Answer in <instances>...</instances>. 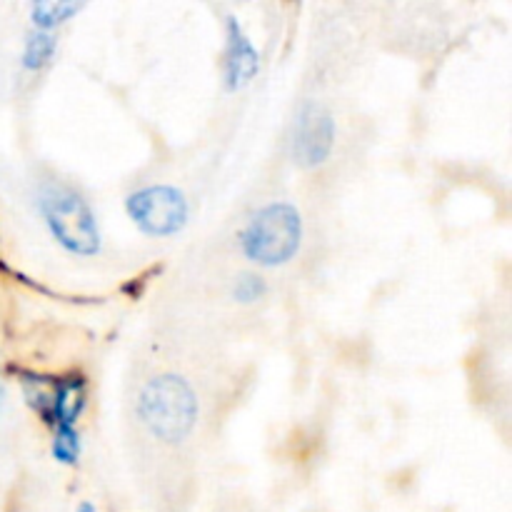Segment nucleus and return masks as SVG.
I'll return each instance as SVG.
<instances>
[{
	"mask_svg": "<svg viewBox=\"0 0 512 512\" xmlns=\"http://www.w3.org/2000/svg\"><path fill=\"white\" fill-rule=\"evenodd\" d=\"M198 405L190 385L175 375H160L143 388L140 418L155 438L180 443L193 430Z\"/></svg>",
	"mask_w": 512,
	"mask_h": 512,
	"instance_id": "f257e3e1",
	"label": "nucleus"
},
{
	"mask_svg": "<svg viewBox=\"0 0 512 512\" xmlns=\"http://www.w3.org/2000/svg\"><path fill=\"white\" fill-rule=\"evenodd\" d=\"M300 235H303V225L293 205H265L245 228L243 250L258 265H283L298 253Z\"/></svg>",
	"mask_w": 512,
	"mask_h": 512,
	"instance_id": "f03ea898",
	"label": "nucleus"
},
{
	"mask_svg": "<svg viewBox=\"0 0 512 512\" xmlns=\"http://www.w3.org/2000/svg\"><path fill=\"white\" fill-rule=\"evenodd\" d=\"M43 215L50 233L63 248L78 255H93L100 248L93 210L70 188H50L43 195Z\"/></svg>",
	"mask_w": 512,
	"mask_h": 512,
	"instance_id": "7ed1b4c3",
	"label": "nucleus"
},
{
	"mask_svg": "<svg viewBox=\"0 0 512 512\" xmlns=\"http://www.w3.org/2000/svg\"><path fill=\"white\" fill-rule=\"evenodd\" d=\"M128 213L143 233L173 235L185 225L188 203L180 190L168 188V185H153V188L130 195Z\"/></svg>",
	"mask_w": 512,
	"mask_h": 512,
	"instance_id": "20e7f679",
	"label": "nucleus"
},
{
	"mask_svg": "<svg viewBox=\"0 0 512 512\" xmlns=\"http://www.w3.org/2000/svg\"><path fill=\"white\" fill-rule=\"evenodd\" d=\"M335 140V123L328 115V110L320 105L308 103L303 105L295 123L293 133V153L303 168H313L328 160Z\"/></svg>",
	"mask_w": 512,
	"mask_h": 512,
	"instance_id": "39448f33",
	"label": "nucleus"
},
{
	"mask_svg": "<svg viewBox=\"0 0 512 512\" xmlns=\"http://www.w3.org/2000/svg\"><path fill=\"white\" fill-rule=\"evenodd\" d=\"M258 73V53L248 35L240 30L235 18L228 20V55H225V78L228 88H240Z\"/></svg>",
	"mask_w": 512,
	"mask_h": 512,
	"instance_id": "423d86ee",
	"label": "nucleus"
},
{
	"mask_svg": "<svg viewBox=\"0 0 512 512\" xmlns=\"http://www.w3.org/2000/svg\"><path fill=\"white\" fill-rule=\"evenodd\" d=\"M80 10V5L75 3H35L33 5V20L38 28H53V25H60L63 20H68L70 15H75Z\"/></svg>",
	"mask_w": 512,
	"mask_h": 512,
	"instance_id": "0eeeda50",
	"label": "nucleus"
},
{
	"mask_svg": "<svg viewBox=\"0 0 512 512\" xmlns=\"http://www.w3.org/2000/svg\"><path fill=\"white\" fill-rule=\"evenodd\" d=\"M55 53V40L45 33H35L28 38V45H25V68L38 70L53 58Z\"/></svg>",
	"mask_w": 512,
	"mask_h": 512,
	"instance_id": "6e6552de",
	"label": "nucleus"
},
{
	"mask_svg": "<svg viewBox=\"0 0 512 512\" xmlns=\"http://www.w3.org/2000/svg\"><path fill=\"white\" fill-rule=\"evenodd\" d=\"M80 453V440L78 433L73 428H55V440H53V455L60 463L70 465L78 460Z\"/></svg>",
	"mask_w": 512,
	"mask_h": 512,
	"instance_id": "1a4fd4ad",
	"label": "nucleus"
},
{
	"mask_svg": "<svg viewBox=\"0 0 512 512\" xmlns=\"http://www.w3.org/2000/svg\"><path fill=\"white\" fill-rule=\"evenodd\" d=\"M265 293V283L260 278H255V275H243V278L238 280V285H235V298L240 300V303H253V300L263 298Z\"/></svg>",
	"mask_w": 512,
	"mask_h": 512,
	"instance_id": "9d476101",
	"label": "nucleus"
},
{
	"mask_svg": "<svg viewBox=\"0 0 512 512\" xmlns=\"http://www.w3.org/2000/svg\"><path fill=\"white\" fill-rule=\"evenodd\" d=\"M78 512H95V510H93V505H90V503H83V505H80Z\"/></svg>",
	"mask_w": 512,
	"mask_h": 512,
	"instance_id": "9b49d317",
	"label": "nucleus"
},
{
	"mask_svg": "<svg viewBox=\"0 0 512 512\" xmlns=\"http://www.w3.org/2000/svg\"><path fill=\"white\" fill-rule=\"evenodd\" d=\"M0 405H3V383H0Z\"/></svg>",
	"mask_w": 512,
	"mask_h": 512,
	"instance_id": "f8f14e48",
	"label": "nucleus"
}]
</instances>
